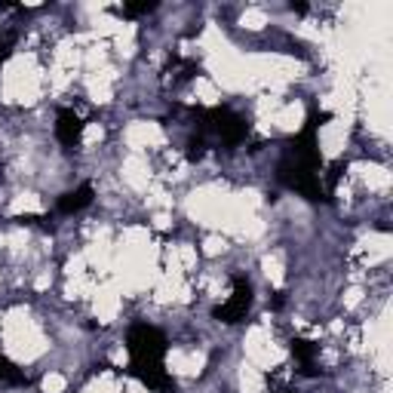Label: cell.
<instances>
[{
    "label": "cell",
    "mask_w": 393,
    "mask_h": 393,
    "mask_svg": "<svg viewBox=\"0 0 393 393\" xmlns=\"http://www.w3.org/2000/svg\"><path fill=\"white\" fill-rule=\"evenodd\" d=\"M41 390H43V393H65V390H68V375H62V372L49 369L47 375L41 378Z\"/></svg>",
    "instance_id": "1"
}]
</instances>
